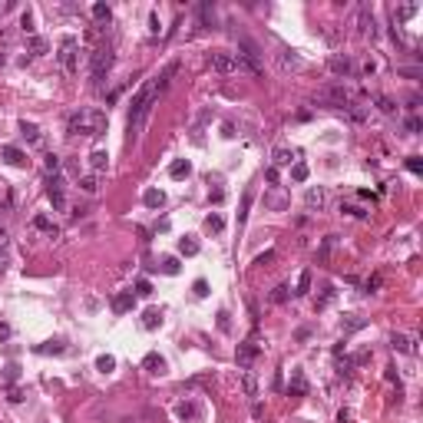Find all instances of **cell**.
<instances>
[{"instance_id":"obj_37","label":"cell","mask_w":423,"mask_h":423,"mask_svg":"<svg viewBox=\"0 0 423 423\" xmlns=\"http://www.w3.org/2000/svg\"><path fill=\"white\" fill-rule=\"evenodd\" d=\"M205 228H208V232H222V228H225V222H222V215H215V212H212V215H208V218H205Z\"/></svg>"},{"instance_id":"obj_24","label":"cell","mask_w":423,"mask_h":423,"mask_svg":"<svg viewBox=\"0 0 423 423\" xmlns=\"http://www.w3.org/2000/svg\"><path fill=\"white\" fill-rule=\"evenodd\" d=\"M416 14V4H403V7H393V24H403Z\"/></svg>"},{"instance_id":"obj_6","label":"cell","mask_w":423,"mask_h":423,"mask_svg":"<svg viewBox=\"0 0 423 423\" xmlns=\"http://www.w3.org/2000/svg\"><path fill=\"white\" fill-rule=\"evenodd\" d=\"M328 70L334 73V76H341V80H344V76H351L354 63H351V56H347V53H334V56L328 60Z\"/></svg>"},{"instance_id":"obj_25","label":"cell","mask_w":423,"mask_h":423,"mask_svg":"<svg viewBox=\"0 0 423 423\" xmlns=\"http://www.w3.org/2000/svg\"><path fill=\"white\" fill-rule=\"evenodd\" d=\"M33 228H37V232H47L50 238H53V235H56V225L50 222L47 215H33Z\"/></svg>"},{"instance_id":"obj_44","label":"cell","mask_w":423,"mask_h":423,"mask_svg":"<svg viewBox=\"0 0 423 423\" xmlns=\"http://www.w3.org/2000/svg\"><path fill=\"white\" fill-rule=\"evenodd\" d=\"M377 106H380V112H387V116H393V112H397L393 99H387V96H380V99H377Z\"/></svg>"},{"instance_id":"obj_10","label":"cell","mask_w":423,"mask_h":423,"mask_svg":"<svg viewBox=\"0 0 423 423\" xmlns=\"http://www.w3.org/2000/svg\"><path fill=\"white\" fill-rule=\"evenodd\" d=\"M136 308V295L132 291H119V295L112 298V311L116 314H126V311H132Z\"/></svg>"},{"instance_id":"obj_59","label":"cell","mask_w":423,"mask_h":423,"mask_svg":"<svg viewBox=\"0 0 423 423\" xmlns=\"http://www.w3.org/2000/svg\"><path fill=\"white\" fill-rule=\"evenodd\" d=\"M4 337H10V328H7V324H0V341H4Z\"/></svg>"},{"instance_id":"obj_36","label":"cell","mask_w":423,"mask_h":423,"mask_svg":"<svg viewBox=\"0 0 423 423\" xmlns=\"http://www.w3.org/2000/svg\"><path fill=\"white\" fill-rule=\"evenodd\" d=\"M311 291V271H301V278H298V291L295 295H308Z\"/></svg>"},{"instance_id":"obj_31","label":"cell","mask_w":423,"mask_h":423,"mask_svg":"<svg viewBox=\"0 0 423 423\" xmlns=\"http://www.w3.org/2000/svg\"><path fill=\"white\" fill-rule=\"evenodd\" d=\"M63 351H66L63 341H47V344H40V347H37V354H63Z\"/></svg>"},{"instance_id":"obj_7","label":"cell","mask_w":423,"mask_h":423,"mask_svg":"<svg viewBox=\"0 0 423 423\" xmlns=\"http://www.w3.org/2000/svg\"><path fill=\"white\" fill-rule=\"evenodd\" d=\"M212 70H218V73H238V60H235V53H212Z\"/></svg>"},{"instance_id":"obj_60","label":"cell","mask_w":423,"mask_h":423,"mask_svg":"<svg viewBox=\"0 0 423 423\" xmlns=\"http://www.w3.org/2000/svg\"><path fill=\"white\" fill-rule=\"evenodd\" d=\"M0 248H7V232L0 228Z\"/></svg>"},{"instance_id":"obj_12","label":"cell","mask_w":423,"mask_h":423,"mask_svg":"<svg viewBox=\"0 0 423 423\" xmlns=\"http://www.w3.org/2000/svg\"><path fill=\"white\" fill-rule=\"evenodd\" d=\"M179 73V60H172V63H166V70L156 76V93H162V89H169V83H172V76Z\"/></svg>"},{"instance_id":"obj_20","label":"cell","mask_w":423,"mask_h":423,"mask_svg":"<svg viewBox=\"0 0 423 423\" xmlns=\"http://www.w3.org/2000/svg\"><path fill=\"white\" fill-rule=\"evenodd\" d=\"M162 202H166V195H162L159 189H146V192H143V205H149V208H162Z\"/></svg>"},{"instance_id":"obj_46","label":"cell","mask_w":423,"mask_h":423,"mask_svg":"<svg viewBox=\"0 0 423 423\" xmlns=\"http://www.w3.org/2000/svg\"><path fill=\"white\" fill-rule=\"evenodd\" d=\"M162 271H166V274H179V258H166V261H162Z\"/></svg>"},{"instance_id":"obj_4","label":"cell","mask_w":423,"mask_h":423,"mask_svg":"<svg viewBox=\"0 0 423 423\" xmlns=\"http://www.w3.org/2000/svg\"><path fill=\"white\" fill-rule=\"evenodd\" d=\"M318 96L324 99V103L337 106V109H347V106H351V89L344 86V83H334V86H324Z\"/></svg>"},{"instance_id":"obj_53","label":"cell","mask_w":423,"mask_h":423,"mask_svg":"<svg viewBox=\"0 0 423 423\" xmlns=\"http://www.w3.org/2000/svg\"><path fill=\"white\" fill-rule=\"evenodd\" d=\"M218 328H222V331L232 328V324H228V314H225V311H218Z\"/></svg>"},{"instance_id":"obj_28","label":"cell","mask_w":423,"mask_h":423,"mask_svg":"<svg viewBox=\"0 0 423 423\" xmlns=\"http://www.w3.org/2000/svg\"><path fill=\"white\" fill-rule=\"evenodd\" d=\"M20 132H24V139H27V143H40V129H37V126H33V122H20Z\"/></svg>"},{"instance_id":"obj_30","label":"cell","mask_w":423,"mask_h":423,"mask_svg":"<svg viewBox=\"0 0 423 423\" xmlns=\"http://www.w3.org/2000/svg\"><path fill=\"white\" fill-rule=\"evenodd\" d=\"M304 202H308V208H321V205H324V192H321V189H308Z\"/></svg>"},{"instance_id":"obj_27","label":"cell","mask_w":423,"mask_h":423,"mask_svg":"<svg viewBox=\"0 0 423 423\" xmlns=\"http://www.w3.org/2000/svg\"><path fill=\"white\" fill-rule=\"evenodd\" d=\"M89 166H93V169H96V172H103V169H106V166H109V156H106V152H103V149H96V152H93V156H89Z\"/></svg>"},{"instance_id":"obj_15","label":"cell","mask_w":423,"mask_h":423,"mask_svg":"<svg viewBox=\"0 0 423 423\" xmlns=\"http://www.w3.org/2000/svg\"><path fill=\"white\" fill-rule=\"evenodd\" d=\"M0 156H4L10 166H27V156L17 149V146H4V152H0Z\"/></svg>"},{"instance_id":"obj_45","label":"cell","mask_w":423,"mask_h":423,"mask_svg":"<svg viewBox=\"0 0 423 423\" xmlns=\"http://www.w3.org/2000/svg\"><path fill=\"white\" fill-rule=\"evenodd\" d=\"M30 50L33 53H47V40L43 37H30Z\"/></svg>"},{"instance_id":"obj_26","label":"cell","mask_w":423,"mask_h":423,"mask_svg":"<svg viewBox=\"0 0 423 423\" xmlns=\"http://www.w3.org/2000/svg\"><path fill=\"white\" fill-rule=\"evenodd\" d=\"M281 70H301V56L291 53V50H288V53H281Z\"/></svg>"},{"instance_id":"obj_40","label":"cell","mask_w":423,"mask_h":423,"mask_svg":"<svg viewBox=\"0 0 423 423\" xmlns=\"http://www.w3.org/2000/svg\"><path fill=\"white\" fill-rule=\"evenodd\" d=\"M199 14H202V24H205V27H212V20H215V10H212V4H202V7H199Z\"/></svg>"},{"instance_id":"obj_33","label":"cell","mask_w":423,"mask_h":423,"mask_svg":"<svg viewBox=\"0 0 423 423\" xmlns=\"http://www.w3.org/2000/svg\"><path fill=\"white\" fill-rule=\"evenodd\" d=\"M112 367H116V357H112V354H103V357H96V370H103V374H109Z\"/></svg>"},{"instance_id":"obj_51","label":"cell","mask_w":423,"mask_h":423,"mask_svg":"<svg viewBox=\"0 0 423 423\" xmlns=\"http://www.w3.org/2000/svg\"><path fill=\"white\" fill-rule=\"evenodd\" d=\"M195 295H199V298H205V295H208V281H202V278L195 281Z\"/></svg>"},{"instance_id":"obj_14","label":"cell","mask_w":423,"mask_h":423,"mask_svg":"<svg viewBox=\"0 0 423 423\" xmlns=\"http://www.w3.org/2000/svg\"><path fill=\"white\" fill-rule=\"evenodd\" d=\"M364 328H367V318H357V314H347V318L341 321L344 334H354V331H364Z\"/></svg>"},{"instance_id":"obj_19","label":"cell","mask_w":423,"mask_h":423,"mask_svg":"<svg viewBox=\"0 0 423 423\" xmlns=\"http://www.w3.org/2000/svg\"><path fill=\"white\" fill-rule=\"evenodd\" d=\"M189 172H192V162L189 159H176L172 166H169V176H172V179H185Z\"/></svg>"},{"instance_id":"obj_22","label":"cell","mask_w":423,"mask_h":423,"mask_svg":"<svg viewBox=\"0 0 423 423\" xmlns=\"http://www.w3.org/2000/svg\"><path fill=\"white\" fill-rule=\"evenodd\" d=\"M162 324V311H156V308H149V311L143 314V328L146 331H156Z\"/></svg>"},{"instance_id":"obj_49","label":"cell","mask_w":423,"mask_h":423,"mask_svg":"<svg viewBox=\"0 0 423 423\" xmlns=\"http://www.w3.org/2000/svg\"><path fill=\"white\" fill-rule=\"evenodd\" d=\"M56 169H60V156L50 152V156H47V172H53V176H56Z\"/></svg>"},{"instance_id":"obj_48","label":"cell","mask_w":423,"mask_h":423,"mask_svg":"<svg viewBox=\"0 0 423 423\" xmlns=\"http://www.w3.org/2000/svg\"><path fill=\"white\" fill-rule=\"evenodd\" d=\"M20 27H24V33H33V14H30V10L20 17Z\"/></svg>"},{"instance_id":"obj_57","label":"cell","mask_w":423,"mask_h":423,"mask_svg":"<svg viewBox=\"0 0 423 423\" xmlns=\"http://www.w3.org/2000/svg\"><path fill=\"white\" fill-rule=\"evenodd\" d=\"M261 413H264V407H261V403H255V407H251V416H255V420H261Z\"/></svg>"},{"instance_id":"obj_29","label":"cell","mask_w":423,"mask_h":423,"mask_svg":"<svg viewBox=\"0 0 423 423\" xmlns=\"http://www.w3.org/2000/svg\"><path fill=\"white\" fill-rule=\"evenodd\" d=\"M179 255H185V258L199 255V241H195V238H182V241H179Z\"/></svg>"},{"instance_id":"obj_34","label":"cell","mask_w":423,"mask_h":423,"mask_svg":"<svg viewBox=\"0 0 423 423\" xmlns=\"http://www.w3.org/2000/svg\"><path fill=\"white\" fill-rule=\"evenodd\" d=\"M93 17H96V20H99V24H109L112 10L106 7V4H93Z\"/></svg>"},{"instance_id":"obj_17","label":"cell","mask_w":423,"mask_h":423,"mask_svg":"<svg viewBox=\"0 0 423 423\" xmlns=\"http://www.w3.org/2000/svg\"><path fill=\"white\" fill-rule=\"evenodd\" d=\"M176 413H179V420H199V407H195L192 400H182L176 407Z\"/></svg>"},{"instance_id":"obj_5","label":"cell","mask_w":423,"mask_h":423,"mask_svg":"<svg viewBox=\"0 0 423 423\" xmlns=\"http://www.w3.org/2000/svg\"><path fill=\"white\" fill-rule=\"evenodd\" d=\"M60 63H63V70L76 73L80 70V53H76V37H63V43H60Z\"/></svg>"},{"instance_id":"obj_13","label":"cell","mask_w":423,"mask_h":423,"mask_svg":"<svg viewBox=\"0 0 423 423\" xmlns=\"http://www.w3.org/2000/svg\"><path fill=\"white\" fill-rule=\"evenodd\" d=\"M390 344H393V351H400V354H416V341L410 334H393Z\"/></svg>"},{"instance_id":"obj_18","label":"cell","mask_w":423,"mask_h":423,"mask_svg":"<svg viewBox=\"0 0 423 423\" xmlns=\"http://www.w3.org/2000/svg\"><path fill=\"white\" fill-rule=\"evenodd\" d=\"M288 393H291V397H304V393H308V380H304V374H298V370H295V377H291V387H288Z\"/></svg>"},{"instance_id":"obj_3","label":"cell","mask_w":423,"mask_h":423,"mask_svg":"<svg viewBox=\"0 0 423 423\" xmlns=\"http://www.w3.org/2000/svg\"><path fill=\"white\" fill-rule=\"evenodd\" d=\"M112 63H116V53L112 47H99L93 53V63H89V76H93V86H103V80L109 76Z\"/></svg>"},{"instance_id":"obj_56","label":"cell","mask_w":423,"mask_h":423,"mask_svg":"<svg viewBox=\"0 0 423 423\" xmlns=\"http://www.w3.org/2000/svg\"><path fill=\"white\" fill-rule=\"evenodd\" d=\"M10 400H14V403H20V400H24V393L17 390V387H10Z\"/></svg>"},{"instance_id":"obj_41","label":"cell","mask_w":423,"mask_h":423,"mask_svg":"<svg viewBox=\"0 0 423 423\" xmlns=\"http://www.w3.org/2000/svg\"><path fill=\"white\" fill-rule=\"evenodd\" d=\"M380 285H383L380 274H370V278L364 281V291H370V295H374V291H380Z\"/></svg>"},{"instance_id":"obj_11","label":"cell","mask_w":423,"mask_h":423,"mask_svg":"<svg viewBox=\"0 0 423 423\" xmlns=\"http://www.w3.org/2000/svg\"><path fill=\"white\" fill-rule=\"evenodd\" d=\"M258 354H261V347H258L255 341H245V344H238V364H241V367H248V364H251V360H255Z\"/></svg>"},{"instance_id":"obj_54","label":"cell","mask_w":423,"mask_h":423,"mask_svg":"<svg viewBox=\"0 0 423 423\" xmlns=\"http://www.w3.org/2000/svg\"><path fill=\"white\" fill-rule=\"evenodd\" d=\"M268 261H274V251H264V255H258L255 264H268Z\"/></svg>"},{"instance_id":"obj_1","label":"cell","mask_w":423,"mask_h":423,"mask_svg":"<svg viewBox=\"0 0 423 423\" xmlns=\"http://www.w3.org/2000/svg\"><path fill=\"white\" fill-rule=\"evenodd\" d=\"M156 96H159V93H156V80L143 83L139 93L132 96V103H129V143H136V139H139V129H143V122H146V116H149Z\"/></svg>"},{"instance_id":"obj_39","label":"cell","mask_w":423,"mask_h":423,"mask_svg":"<svg viewBox=\"0 0 423 423\" xmlns=\"http://www.w3.org/2000/svg\"><path fill=\"white\" fill-rule=\"evenodd\" d=\"M291 179H295V182H304V179H308V166H304V162H295V166H291Z\"/></svg>"},{"instance_id":"obj_9","label":"cell","mask_w":423,"mask_h":423,"mask_svg":"<svg viewBox=\"0 0 423 423\" xmlns=\"http://www.w3.org/2000/svg\"><path fill=\"white\" fill-rule=\"evenodd\" d=\"M357 33L360 37H374V14H370V7L367 4H364V7H360V14H357Z\"/></svg>"},{"instance_id":"obj_47","label":"cell","mask_w":423,"mask_h":423,"mask_svg":"<svg viewBox=\"0 0 423 423\" xmlns=\"http://www.w3.org/2000/svg\"><path fill=\"white\" fill-rule=\"evenodd\" d=\"M407 169L420 176V172H423V159H420V156H410V159H407Z\"/></svg>"},{"instance_id":"obj_8","label":"cell","mask_w":423,"mask_h":423,"mask_svg":"<svg viewBox=\"0 0 423 423\" xmlns=\"http://www.w3.org/2000/svg\"><path fill=\"white\" fill-rule=\"evenodd\" d=\"M47 195H50V202H53L56 208H66V195H63V179L60 176H53L47 182Z\"/></svg>"},{"instance_id":"obj_58","label":"cell","mask_w":423,"mask_h":423,"mask_svg":"<svg viewBox=\"0 0 423 423\" xmlns=\"http://www.w3.org/2000/svg\"><path fill=\"white\" fill-rule=\"evenodd\" d=\"M7 271V255H4V251H0V274Z\"/></svg>"},{"instance_id":"obj_2","label":"cell","mask_w":423,"mask_h":423,"mask_svg":"<svg viewBox=\"0 0 423 423\" xmlns=\"http://www.w3.org/2000/svg\"><path fill=\"white\" fill-rule=\"evenodd\" d=\"M106 112L103 109H80L73 112L70 122H66V132L70 136H89V139H99L106 132Z\"/></svg>"},{"instance_id":"obj_32","label":"cell","mask_w":423,"mask_h":423,"mask_svg":"<svg viewBox=\"0 0 423 423\" xmlns=\"http://www.w3.org/2000/svg\"><path fill=\"white\" fill-rule=\"evenodd\" d=\"M295 162V152L291 149H274V169L278 166H291Z\"/></svg>"},{"instance_id":"obj_50","label":"cell","mask_w":423,"mask_h":423,"mask_svg":"<svg viewBox=\"0 0 423 423\" xmlns=\"http://www.w3.org/2000/svg\"><path fill=\"white\" fill-rule=\"evenodd\" d=\"M420 129H423V122L416 119V116H413V119H407V132H413V136H416V132H420Z\"/></svg>"},{"instance_id":"obj_38","label":"cell","mask_w":423,"mask_h":423,"mask_svg":"<svg viewBox=\"0 0 423 423\" xmlns=\"http://www.w3.org/2000/svg\"><path fill=\"white\" fill-rule=\"evenodd\" d=\"M80 189L86 192V195H96V189H99V182H96V176H86V179H80Z\"/></svg>"},{"instance_id":"obj_52","label":"cell","mask_w":423,"mask_h":423,"mask_svg":"<svg viewBox=\"0 0 423 423\" xmlns=\"http://www.w3.org/2000/svg\"><path fill=\"white\" fill-rule=\"evenodd\" d=\"M149 30H152V33H159V14H156V10L149 14Z\"/></svg>"},{"instance_id":"obj_23","label":"cell","mask_w":423,"mask_h":423,"mask_svg":"<svg viewBox=\"0 0 423 423\" xmlns=\"http://www.w3.org/2000/svg\"><path fill=\"white\" fill-rule=\"evenodd\" d=\"M241 390H245L248 397H258V380H255V374H251V370H245V374H241Z\"/></svg>"},{"instance_id":"obj_55","label":"cell","mask_w":423,"mask_h":423,"mask_svg":"<svg viewBox=\"0 0 423 423\" xmlns=\"http://www.w3.org/2000/svg\"><path fill=\"white\" fill-rule=\"evenodd\" d=\"M264 179H268V182H271V185H274V182H278V169H274V166H271V169H268V172H264Z\"/></svg>"},{"instance_id":"obj_35","label":"cell","mask_w":423,"mask_h":423,"mask_svg":"<svg viewBox=\"0 0 423 423\" xmlns=\"http://www.w3.org/2000/svg\"><path fill=\"white\" fill-rule=\"evenodd\" d=\"M288 298H291V288H288V285H278V288L271 291V301H274V304H285Z\"/></svg>"},{"instance_id":"obj_43","label":"cell","mask_w":423,"mask_h":423,"mask_svg":"<svg viewBox=\"0 0 423 423\" xmlns=\"http://www.w3.org/2000/svg\"><path fill=\"white\" fill-rule=\"evenodd\" d=\"M341 212H347V215H354V218H364V215H367V208H360V205H344V202H341Z\"/></svg>"},{"instance_id":"obj_16","label":"cell","mask_w":423,"mask_h":423,"mask_svg":"<svg viewBox=\"0 0 423 423\" xmlns=\"http://www.w3.org/2000/svg\"><path fill=\"white\" fill-rule=\"evenodd\" d=\"M143 367L149 370V374H162V370H166V360H162L159 354H146V357H143Z\"/></svg>"},{"instance_id":"obj_21","label":"cell","mask_w":423,"mask_h":423,"mask_svg":"<svg viewBox=\"0 0 423 423\" xmlns=\"http://www.w3.org/2000/svg\"><path fill=\"white\" fill-rule=\"evenodd\" d=\"M251 202H255V189H245V195H241V208H238V225H245V218H248V208H251Z\"/></svg>"},{"instance_id":"obj_42","label":"cell","mask_w":423,"mask_h":423,"mask_svg":"<svg viewBox=\"0 0 423 423\" xmlns=\"http://www.w3.org/2000/svg\"><path fill=\"white\" fill-rule=\"evenodd\" d=\"M149 295H152V285L146 278H139L136 281V298H149Z\"/></svg>"}]
</instances>
